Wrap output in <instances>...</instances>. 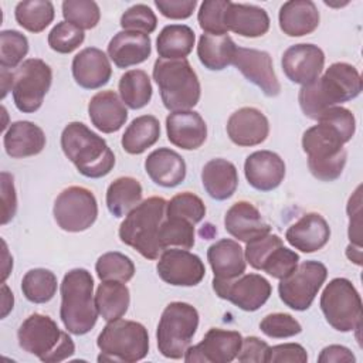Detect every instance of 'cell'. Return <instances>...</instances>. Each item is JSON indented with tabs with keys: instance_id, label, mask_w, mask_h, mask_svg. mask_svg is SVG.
<instances>
[{
	"instance_id": "obj_1",
	"label": "cell",
	"mask_w": 363,
	"mask_h": 363,
	"mask_svg": "<svg viewBox=\"0 0 363 363\" xmlns=\"http://www.w3.org/2000/svg\"><path fill=\"white\" fill-rule=\"evenodd\" d=\"M362 86V77L352 64L333 62L322 77L299 89V106L305 116L318 121L329 108L359 96Z\"/></svg>"
},
{
	"instance_id": "obj_2",
	"label": "cell",
	"mask_w": 363,
	"mask_h": 363,
	"mask_svg": "<svg viewBox=\"0 0 363 363\" xmlns=\"http://www.w3.org/2000/svg\"><path fill=\"white\" fill-rule=\"evenodd\" d=\"M61 147L67 159L85 177H104L115 166V155L105 139L82 122H69L64 128Z\"/></svg>"
},
{
	"instance_id": "obj_3",
	"label": "cell",
	"mask_w": 363,
	"mask_h": 363,
	"mask_svg": "<svg viewBox=\"0 0 363 363\" xmlns=\"http://www.w3.org/2000/svg\"><path fill=\"white\" fill-rule=\"evenodd\" d=\"M60 318L72 335H85L96 323L98 309L94 296V278L84 268L68 271L61 282Z\"/></svg>"
},
{
	"instance_id": "obj_4",
	"label": "cell",
	"mask_w": 363,
	"mask_h": 363,
	"mask_svg": "<svg viewBox=\"0 0 363 363\" xmlns=\"http://www.w3.org/2000/svg\"><path fill=\"white\" fill-rule=\"evenodd\" d=\"M347 140L330 123L319 121L302 135V149L308 155L309 172L322 182L336 180L346 164Z\"/></svg>"
},
{
	"instance_id": "obj_5",
	"label": "cell",
	"mask_w": 363,
	"mask_h": 363,
	"mask_svg": "<svg viewBox=\"0 0 363 363\" xmlns=\"http://www.w3.org/2000/svg\"><path fill=\"white\" fill-rule=\"evenodd\" d=\"M167 201L163 197H149L140 201L121 223L119 238L146 259H159L163 248L159 231L166 218Z\"/></svg>"
},
{
	"instance_id": "obj_6",
	"label": "cell",
	"mask_w": 363,
	"mask_h": 363,
	"mask_svg": "<svg viewBox=\"0 0 363 363\" xmlns=\"http://www.w3.org/2000/svg\"><path fill=\"white\" fill-rule=\"evenodd\" d=\"M153 79L164 108L170 112L190 111L200 101V81L187 60L157 58L153 65Z\"/></svg>"
},
{
	"instance_id": "obj_7",
	"label": "cell",
	"mask_w": 363,
	"mask_h": 363,
	"mask_svg": "<svg viewBox=\"0 0 363 363\" xmlns=\"http://www.w3.org/2000/svg\"><path fill=\"white\" fill-rule=\"evenodd\" d=\"M20 347L44 363H58L71 357L75 345L68 332L61 330L47 315L33 313L18 328Z\"/></svg>"
},
{
	"instance_id": "obj_8",
	"label": "cell",
	"mask_w": 363,
	"mask_h": 363,
	"mask_svg": "<svg viewBox=\"0 0 363 363\" xmlns=\"http://www.w3.org/2000/svg\"><path fill=\"white\" fill-rule=\"evenodd\" d=\"M96 345L101 350L98 362L133 363L146 357L149 335L147 329L139 322L116 319L105 325Z\"/></svg>"
},
{
	"instance_id": "obj_9",
	"label": "cell",
	"mask_w": 363,
	"mask_h": 363,
	"mask_svg": "<svg viewBox=\"0 0 363 363\" xmlns=\"http://www.w3.org/2000/svg\"><path fill=\"white\" fill-rule=\"evenodd\" d=\"M199 328L197 309L186 302H170L162 312L156 340L159 352L167 359H182Z\"/></svg>"
},
{
	"instance_id": "obj_10",
	"label": "cell",
	"mask_w": 363,
	"mask_h": 363,
	"mask_svg": "<svg viewBox=\"0 0 363 363\" xmlns=\"http://www.w3.org/2000/svg\"><path fill=\"white\" fill-rule=\"evenodd\" d=\"M320 309L326 322L339 332L360 330L362 298L346 278H333L320 295Z\"/></svg>"
},
{
	"instance_id": "obj_11",
	"label": "cell",
	"mask_w": 363,
	"mask_h": 363,
	"mask_svg": "<svg viewBox=\"0 0 363 363\" xmlns=\"http://www.w3.org/2000/svg\"><path fill=\"white\" fill-rule=\"evenodd\" d=\"M52 82L51 67L40 58L24 60L13 71L11 94L16 108L24 113H33L43 105L44 96Z\"/></svg>"
},
{
	"instance_id": "obj_12",
	"label": "cell",
	"mask_w": 363,
	"mask_h": 363,
	"mask_svg": "<svg viewBox=\"0 0 363 363\" xmlns=\"http://www.w3.org/2000/svg\"><path fill=\"white\" fill-rule=\"evenodd\" d=\"M328 277V268L319 261H303L278 285L281 301L294 311H306Z\"/></svg>"
},
{
	"instance_id": "obj_13",
	"label": "cell",
	"mask_w": 363,
	"mask_h": 363,
	"mask_svg": "<svg viewBox=\"0 0 363 363\" xmlns=\"http://www.w3.org/2000/svg\"><path fill=\"white\" fill-rule=\"evenodd\" d=\"M52 214L61 230L81 233L95 223L98 203L91 190L81 186H69L57 196Z\"/></svg>"
},
{
	"instance_id": "obj_14",
	"label": "cell",
	"mask_w": 363,
	"mask_h": 363,
	"mask_svg": "<svg viewBox=\"0 0 363 363\" xmlns=\"http://www.w3.org/2000/svg\"><path fill=\"white\" fill-rule=\"evenodd\" d=\"M213 289L218 298L230 301L245 312L258 311L271 296L272 286L259 274H242L233 279H213Z\"/></svg>"
},
{
	"instance_id": "obj_15",
	"label": "cell",
	"mask_w": 363,
	"mask_h": 363,
	"mask_svg": "<svg viewBox=\"0 0 363 363\" xmlns=\"http://www.w3.org/2000/svg\"><path fill=\"white\" fill-rule=\"evenodd\" d=\"M156 269L160 279L173 286H196L206 275V267L200 257L183 248L164 250Z\"/></svg>"
},
{
	"instance_id": "obj_16",
	"label": "cell",
	"mask_w": 363,
	"mask_h": 363,
	"mask_svg": "<svg viewBox=\"0 0 363 363\" xmlns=\"http://www.w3.org/2000/svg\"><path fill=\"white\" fill-rule=\"evenodd\" d=\"M242 345V336L237 330L211 328L203 340L186 350L183 359L187 363H230Z\"/></svg>"
},
{
	"instance_id": "obj_17",
	"label": "cell",
	"mask_w": 363,
	"mask_h": 363,
	"mask_svg": "<svg viewBox=\"0 0 363 363\" xmlns=\"http://www.w3.org/2000/svg\"><path fill=\"white\" fill-rule=\"evenodd\" d=\"M233 65L254 85H257L264 95L277 96L281 92V84L274 71L272 58L267 51L255 48L237 47Z\"/></svg>"
},
{
	"instance_id": "obj_18",
	"label": "cell",
	"mask_w": 363,
	"mask_h": 363,
	"mask_svg": "<svg viewBox=\"0 0 363 363\" xmlns=\"http://www.w3.org/2000/svg\"><path fill=\"white\" fill-rule=\"evenodd\" d=\"M281 65L291 82L303 86L320 77L325 67V54L315 44H294L282 54Z\"/></svg>"
},
{
	"instance_id": "obj_19",
	"label": "cell",
	"mask_w": 363,
	"mask_h": 363,
	"mask_svg": "<svg viewBox=\"0 0 363 363\" xmlns=\"http://www.w3.org/2000/svg\"><path fill=\"white\" fill-rule=\"evenodd\" d=\"M244 173L248 184L259 191L275 190L285 177V162L271 150H257L247 156Z\"/></svg>"
},
{
	"instance_id": "obj_20",
	"label": "cell",
	"mask_w": 363,
	"mask_h": 363,
	"mask_svg": "<svg viewBox=\"0 0 363 363\" xmlns=\"http://www.w3.org/2000/svg\"><path fill=\"white\" fill-rule=\"evenodd\" d=\"M227 135L237 146H257L268 138L269 122L259 109L244 106L230 115Z\"/></svg>"
},
{
	"instance_id": "obj_21",
	"label": "cell",
	"mask_w": 363,
	"mask_h": 363,
	"mask_svg": "<svg viewBox=\"0 0 363 363\" xmlns=\"http://www.w3.org/2000/svg\"><path fill=\"white\" fill-rule=\"evenodd\" d=\"M166 133L172 145L184 149H199L207 139V125L196 111L172 112L166 118Z\"/></svg>"
},
{
	"instance_id": "obj_22",
	"label": "cell",
	"mask_w": 363,
	"mask_h": 363,
	"mask_svg": "<svg viewBox=\"0 0 363 363\" xmlns=\"http://www.w3.org/2000/svg\"><path fill=\"white\" fill-rule=\"evenodd\" d=\"M112 75V67L108 55L96 48L86 47L72 60V77L84 89H98L108 84Z\"/></svg>"
},
{
	"instance_id": "obj_23",
	"label": "cell",
	"mask_w": 363,
	"mask_h": 363,
	"mask_svg": "<svg viewBox=\"0 0 363 363\" xmlns=\"http://www.w3.org/2000/svg\"><path fill=\"white\" fill-rule=\"evenodd\" d=\"M224 227L231 237L242 242L271 233V225L262 218L259 210L245 200L234 203L227 210Z\"/></svg>"
},
{
	"instance_id": "obj_24",
	"label": "cell",
	"mask_w": 363,
	"mask_h": 363,
	"mask_svg": "<svg viewBox=\"0 0 363 363\" xmlns=\"http://www.w3.org/2000/svg\"><path fill=\"white\" fill-rule=\"evenodd\" d=\"M330 238V227L319 213H306L285 233V240L302 252L311 254L323 248Z\"/></svg>"
},
{
	"instance_id": "obj_25",
	"label": "cell",
	"mask_w": 363,
	"mask_h": 363,
	"mask_svg": "<svg viewBox=\"0 0 363 363\" xmlns=\"http://www.w3.org/2000/svg\"><path fill=\"white\" fill-rule=\"evenodd\" d=\"M91 123L102 133L118 132L128 119V109L116 92L99 91L88 104Z\"/></svg>"
},
{
	"instance_id": "obj_26",
	"label": "cell",
	"mask_w": 363,
	"mask_h": 363,
	"mask_svg": "<svg viewBox=\"0 0 363 363\" xmlns=\"http://www.w3.org/2000/svg\"><path fill=\"white\" fill-rule=\"evenodd\" d=\"M152 41L147 34L136 31H119L108 44V57L118 68H129L142 64L150 57Z\"/></svg>"
},
{
	"instance_id": "obj_27",
	"label": "cell",
	"mask_w": 363,
	"mask_h": 363,
	"mask_svg": "<svg viewBox=\"0 0 363 363\" xmlns=\"http://www.w3.org/2000/svg\"><path fill=\"white\" fill-rule=\"evenodd\" d=\"M45 142L43 129L28 121L10 123L3 138L4 150L13 159H23L41 153L45 147Z\"/></svg>"
},
{
	"instance_id": "obj_28",
	"label": "cell",
	"mask_w": 363,
	"mask_h": 363,
	"mask_svg": "<svg viewBox=\"0 0 363 363\" xmlns=\"http://www.w3.org/2000/svg\"><path fill=\"white\" fill-rule=\"evenodd\" d=\"M145 170L150 180L162 187H176L186 177V162L169 147L155 149L145 160Z\"/></svg>"
},
{
	"instance_id": "obj_29",
	"label": "cell",
	"mask_w": 363,
	"mask_h": 363,
	"mask_svg": "<svg viewBox=\"0 0 363 363\" xmlns=\"http://www.w3.org/2000/svg\"><path fill=\"white\" fill-rule=\"evenodd\" d=\"M319 11L311 0H289L279 9V28L288 37H302L313 33L319 26Z\"/></svg>"
},
{
	"instance_id": "obj_30",
	"label": "cell",
	"mask_w": 363,
	"mask_h": 363,
	"mask_svg": "<svg viewBox=\"0 0 363 363\" xmlns=\"http://www.w3.org/2000/svg\"><path fill=\"white\" fill-rule=\"evenodd\" d=\"M207 261L214 278L233 279L245 272L247 261L241 245L231 238H221L207 250Z\"/></svg>"
},
{
	"instance_id": "obj_31",
	"label": "cell",
	"mask_w": 363,
	"mask_h": 363,
	"mask_svg": "<svg viewBox=\"0 0 363 363\" xmlns=\"http://www.w3.org/2000/svg\"><path fill=\"white\" fill-rule=\"evenodd\" d=\"M269 23L268 13L254 4L231 1L225 13L227 30L241 37H261L269 30Z\"/></svg>"
},
{
	"instance_id": "obj_32",
	"label": "cell",
	"mask_w": 363,
	"mask_h": 363,
	"mask_svg": "<svg viewBox=\"0 0 363 363\" xmlns=\"http://www.w3.org/2000/svg\"><path fill=\"white\" fill-rule=\"evenodd\" d=\"M201 183L211 199L227 200L237 190L238 173L231 162L221 157L211 159L203 166Z\"/></svg>"
},
{
	"instance_id": "obj_33",
	"label": "cell",
	"mask_w": 363,
	"mask_h": 363,
	"mask_svg": "<svg viewBox=\"0 0 363 363\" xmlns=\"http://www.w3.org/2000/svg\"><path fill=\"white\" fill-rule=\"evenodd\" d=\"M237 45L228 35L201 34L197 44V57L210 71H221L233 64Z\"/></svg>"
},
{
	"instance_id": "obj_34",
	"label": "cell",
	"mask_w": 363,
	"mask_h": 363,
	"mask_svg": "<svg viewBox=\"0 0 363 363\" xmlns=\"http://www.w3.org/2000/svg\"><path fill=\"white\" fill-rule=\"evenodd\" d=\"M196 34L186 24H169L162 28L156 40L157 54L163 60H186L193 51Z\"/></svg>"
},
{
	"instance_id": "obj_35",
	"label": "cell",
	"mask_w": 363,
	"mask_h": 363,
	"mask_svg": "<svg viewBox=\"0 0 363 363\" xmlns=\"http://www.w3.org/2000/svg\"><path fill=\"white\" fill-rule=\"evenodd\" d=\"M130 294L125 282L101 281L95 294V305L104 320L121 319L129 308Z\"/></svg>"
},
{
	"instance_id": "obj_36",
	"label": "cell",
	"mask_w": 363,
	"mask_h": 363,
	"mask_svg": "<svg viewBox=\"0 0 363 363\" xmlns=\"http://www.w3.org/2000/svg\"><path fill=\"white\" fill-rule=\"evenodd\" d=\"M160 138V123L153 115L135 118L122 135V147L129 155H140L153 146Z\"/></svg>"
},
{
	"instance_id": "obj_37",
	"label": "cell",
	"mask_w": 363,
	"mask_h": 363,
	"mask_svg": "<svg viewBox=\"0 0 363 363\" xmlns=\"http://www.w3.org/2000/svg\"><path fill=\"white\" fill-rule=\"evenodd\" d=\"M142 186L130 176L115 179L106 190V207L115 217H126L142 201Z\"/></svg>"
},
{
	"instance_id": "obj_38",
	"label": "cell",
	"mask_w": 363,
	"mask_h": 363,
	"mask_svg": "<svg viewBox=\"0 0 363 363\" xmlns=\"http://www.w3.org/2000/svg\"><path fill=\"white\" fill-rule=\"evenodd\" d=\"M119 95L130 109H142L152 99V82L143 69L126 71L119 79Z\"/></svg>"
},
{
	"instance_id": "obj_39",
	"label": "cell",
	"mask_w": 363,
	"mask_h": 363,
	"mask_svg": "<svg viewBox=\"0 0 363 363\" xmlns=\"http://www.w3.org/2000/svg\"><path fill=\"white\" fill-rule=\"evenodd\" d=\"M54 4L48 0H24L17 3L14 17L30 33L44 31L54 20Z\"/></svg>"
},
{
	"instance_id": "obj_40",
	"label": "cell",
	"mask_w": 363,
	"mask_h": 363,
	"mask_svg": "<svg viewBox=\"0 0 363 363\" xmlns=\"http://www.w3.org/2000/svg\"><path fill=\"white\" fill-rule=\"evenodd\" d=\"M57 277L45 268H34L24 274L21 279V291L26 299L33 303H45L51 301L57 292Z\"/></svg>"
},
{
	"instance_id": "obj_41",
	"label": "cell",
	"mask_w": 363,
	"mask_h": 363,
	"mask_svg": "<svg viewBox=\"0 0 363 363\" xmlns=\"http://www.w3.org/2000/svg\"><path fill=\"white\" fill-rule=\"evenodd\" d=\"M159 241L164 250H190L194 245V224L180 217H166L160 225Z\"/></svg>"
},
{
	"instance_id": "obj_42",
	"label": "cell",
	"mask_w": 363,
	"mask_h": 363,
	"mask_svg": "<svg viewBox=\"0 0 363 363\" xmlns=\"http://www.w3.org/2000/svg\"><path fill=\"white\" fill-rule=\"evenodd\" d=\"M95 271L101 281L128 282L135 275V264L128 255L118 251H109L96 259Z\"/></svg>"
},
{
	"instance_id": "obj_43",
	"label": "cell",
	"mask_w": 363,
	"mask_h": 363,
	"mask_svg": "<svg viewBox=\"0 0 363 363\" xmlns=\"http://www.w3.org/2000/svg\"><path fill=\"white\" fill-rule=\"evenodd\" d=\"M62 16L64 21L84 31L98 26L101 10L92 0H65L62 1Z\"/></svg>"
},
{
	"instance_id": "obj_44",
	"label": "cell",
	"mask_w": 363,
	"mask_h": 363,
	"mask_svg": "<svg viewBox=\"0 0 363 363\" xmlns=\"http://www.w3.org/2000/svg\"><path fill=\"white\" fill-rule=\"evenodd\" d=\"M28 52L27 37L17 30H3L0 33V67L11 69L20 65Z\"/></svg>"
},
{
	"instance_id": "obj_45",
	"label": "cell",
	"mask_w": 363,
	"mask_h": 363,
	"mask_svg": "<svg viewBox=\"0 0 363 363\" xmlns=\"http://www.w3.org/2000/svg\"><path fill=\"white\" fill-rule=\"evenodd\" d=\"M230 3V0H204L200 4L197 21L206 34L224 35L228 33L225 26V13Z\"/></svg>"
},
{
	"instance_id": "obj_46",
	"label": "cell",
	"mask_w": 363,
	"mask_h": 363,
	"mask_svg": "<svg viewBox=\"0 0 363 363\" xmlns=\"http://www.w3.org/2000/svg\"><path fill=\"white\" fill-rule=\"evenodd\" d=\"M206 216L203 200L190 191H183L170 199L166 207V217H180L193 224L200 223Z\"/></svg>"
},
{
	"instance_id": "obj_47",
	"label": "cell",
	"mask_w": 363,
	"mask_h": 363,
	"mask_svg": "<svg viewBox=\"0 0 363 363\" xmlns=\"http://www.w3.org/2000/svg\"><path fill=\"white\" fill-rule=\"evenodd\" d=\"M298 262H299V255L295 251L284 247V244H281L275 247L265 257L259 271H264L272 278H277L281 281L286 278L296 268Z\"/></svg>"
},
{
	"instance_id": "obj_48",
	"label": "cell",
	"mask_w": 363,
	"mask_h": 363,
	"mask_svg": "<svg viewBox=\"0 0 363 363\" xmlns=\"http://www.w3.org/2000/svg\"><path fill=\"white\" fill-rule=\"evenodd\" d=\"M85 40V34L81 28L67 23H57L48 34V45L51 50L60 54H69L77 50Z\"/></svg>"
},
{
	"instance_id": "obj_49",
	"label": "cell",
	"mask_w": 363,
	"mask_h": 363,
	"mask_svg": "<svg viewBox=\"0 0 363 363\" xmlns=\"http://www.w3.org/2000/svg\"><path fill=\"white\" fill-rule=\"evenodd\" d=\"M156 14L146 4H135L121 16V27L125 31H136L149 35L156 30Z\"/></svg>"
},
{
	"instance_id": "obj_50",
	"label": "cell",
	"mask_w": 363,
	"mask_h": 363,
	"mask_svg": "<svg viewBox=\"0 0 363 363\" xmlns=\"http://www.w3.org/2000/svg\"><path fill=\"white\" fill-rule=\"evenodd\" d=\"M259 329L264 335L272 339L292 337L302 332L301 323L292 315L282 313V312L267 315L259 322Z\"/></svg>"
},
{
	"instance_id": "obj_51",
	"label": "cell",
	"mask_w": 363,
	"mask_h": 363,
	"mask_svg": "<svg viewBox=\"0 0 363 363\" xmlns=\"http://www.w3.org/2000/svg\"><path fill=\"white\" fill-rule=\"evenodd\" d=\"M245 250H244V257L245 261L254 268V269H261V265L265 259V257L278 245L284 244L282 238L277 234H264L261 237H257L248 242H245Z\"/></svg>"
},
{
	"instance_id": "obj_52",
	"label": "cell",
	"mask_w": 363,
	"mask_h": 363,
	"mask_svg": "<svg viewBox=\"0 0 363 363\" xmlns=\"http://www.w3.org/2000/svg\"><path fill=\"white\" fill-rule=\"evenodd\" d=\"M323 122L330 123L332 126H335L343 136L345 139L349 142L352 140L354 132H356V119L354 115L352 113V111H349L347 108L343 106H332L329 108L319 119Z\"/></svg>"
},
{
	"instance_id": "obj_53",
	"label": "cell",
	"mask_w": 363,
	"mask_h": 363,
	"mask_svg": "<svg viewBox=\"0 0 363 363\" xmlns=\"http://www.w3.org/2000/svg\"><path fill=\"white\" fill-rule=\"evenodd\" d=\"M306 363L308 353L299 343H284L268 347L265 363Z\"/></svg>"
},
{
	"instance_id": "obj_54",
	"label": "cell",
	"mask_w": 363,
	"mask_h": 363,
	"mask_svg": "<svg viewBox=\"0 0 363 363\" xmlns=\"http://www.w3.org/2000/svg\"><path fill=\"white\" fill-rule=\"evenodd\" d=\"M0 190H1V225H6L17 211V196L14 187V179L10 173H0Z\"/></svg>"
},
{
	"instance_id": "obj_55",
	"label": "cell",
	"mask_w": 363,
	"mask_h": 363,
	"mask_svg": "<svg viewBox=\"0 0 363 363\" xmlns=\"http://www.w3.org/2000/svg\"><path fill=\"white\" fill-rule=\"evenodd\" d=\"M362 186H359L354 193L350 196L347 203V214H349V240L350 244L362 247Z\"/></svg>"
},
{
	"instance_id": "obj_56",
	"label": "cell",
	"mask_w": 363,
	"mask_h": 363,
	"mask_svg": "<svg viewBox=\"0 0 363 363\" xmlns=\"http://www.w3.org/2000/svg\"><path fill=\"white\" fill-rule=\"evenodd\" d=\"M268 343L258 339L257 336H248L242 339L241 349L235 359L241 363H265Z\"/></svg>"
},
{
	"instance_id": "obj_57",
	"label": "cell",
	"mask_w": 363,
	"mask_h": 363,
	"mask_svg": "<svg viewBox=\"0 0 363 363\" xmlns=\"http://www.w3.org/2000/svg\"><path fill=\"white\" fill-rule=\"evenodd\" d=\"M155 6L162 16L172 20H184L189 18L196 6V0H155Z\"/></svg>"
},
{
	"instance_id": "obj_58",
	"label": "cell",
	"mask_w": 363,
	"mask_h": 363,
	"mask_svg": "<svg viewBox=\"0 0 363 363\" xmlns=\"http://www.w3.org/2000/svg\"><path fill=\"white\" fill-rule=\"evenodd\" d=\"M319 363H354L356 357L350 349L342 345H329L318 356Z\"/></svg>"
},
{
	"instance_id": "obj_59",
	"label": "cell",
	"mask_w": 363,
	"mask_h": 363,
	"mask_svg": "<svg viewBox=\"0 0 363 363\" xmlns=\"http://www.w3.org/2000/svg\"><path fill=\"white\" fill-rule=\"evenodd\" d=\"M1 319H4L9 312L13 309L14 305V296L10 288L6 285V282H1Z\"/></svg>"
},
{
	"instance_id": "obj_60",
	"label": "cell",
	"mask_w": 363,
	"mask_h": 363,
	"mask_svg": "<svg viewBox=\"0 0 363 363\" xmlns=\"http://www.w3.org/2000/svg\"><path fill=\"white\" fill-rule=\"evenodd\" d=\"M1 244H3V277H1V282L6 281V278L10 275L11 269H13V258L9 257V251H7V245H6V241L1 240Z\"/></svg>"
},
{
	"instance_id": "obj_61",
	"label": "cell",
	"mask_w": 363,
	"mask_h": 363,
	"mask_svg": "<svg viewBox=\"0 0 363 363\" xmlns=\"http://www.w3.org/2000/svg\"><path fill=\"white\" fill-rule=\"evenodd\" d=\"M346 257L353 261L356 265H362V247L349 244L346 248Z\"/></svg>"
},
{
	"instance_id": "obj_62",
	"label": "cell",
	"mask_w": 363,
	"mask_h": 363,
	"mask_svg": "<svg viewBox=\"0 0 363 363\" xmlns=\"http://www.w3.org/2000/svg\"><path fill=\"white\" fill-rule=\"evenodd\" d=\"M11 84H13V71L9 69H1V98L7 95L9 91H11Z\"/></svg>"
}]
</instances>
